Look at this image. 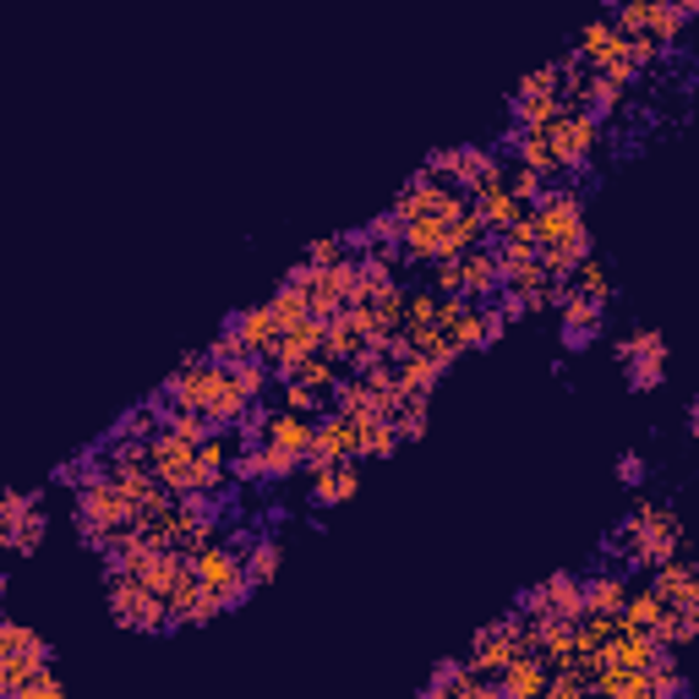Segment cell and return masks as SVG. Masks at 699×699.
<instances>
[{
    "instance_id": "40",
    "label": "cell",
    "mask_w": 699,
    "mask_h": 699,
    "mask_svg": "<svg viewBox=\"0 0 699 699\" xmlns=\"http://www.w3.org/2000/svg\"><path fill=\"white\" fill-rule=\"evenodd\" d=\"M247 356H252V350H247V339L236 334V323H230V328L208 345V361H214V367H236V361H247Z\"/></svg>"
},
{
    "instance_id": "17",
    "label": "cell",
    "mask_w": 699,
    "mask_h": 699,
    "mask_svg": "<svg viewBox=\"0 0 699 699\" xmlns=\"http://www.w3.org/2000/svg\"><path fill=\"white\" fill-rule=\"evenodd\" d=\"M590 252V225H579L574 236H563V241H547V247H536V258L547 263V274L553 280H568L574 274V263Z\"/></svg>"
},
{
    "instance_id": "36",
    "label": "cell",
    "mask_w": 699,
    "mask_h": 699,
    "mask_svg": "<svg viewBox=\"0 0 699 699\" xmlns=\"http://www.w3.org/2000/svg\"><path fill=\"white\" fill-rule=\"evenodd\" d=\"M323 328H328V317H312V312H306L295 328H284V345L301 350V356H317V350H323Z\"/></svg>"
},
{
    "instance_id": "20",
    "label": "cell",
    "mask_w": 699,
    "mask_h": 699,
    "mask_svg": "<svg viewBox=\"0 0 699 699\" xmlns=\"http://www.w3.org/2000/svg\"><path fill=\"white\" fill-rule=\"evenodd\" d=\"M579 596H585V612H618L629 585L623 574H596V579H579Z\"/></svg>"
},
{
    "instance_id": "4",
    "label": "cell",
    "mask_w": 699,
    "mask_h": 699,
    "mask_svg": "<svg viewBox=\"0 0 699 699\" xmlns=\"http://www.w3.org/2000/svg\"><path fill=\"white\" fill-rule=\"evenodd\" d=\"M547 142H553L558 175L563 170H585L590 153H596V142H601V116H590V110H563L558 121L547 127Z\"/></svg>"
},
{
    "instance_id": "2",
    "label": "cell",
    "mask_w": 699,
    "mask_h": 699,
    "mask_svg": "<svg viewBox=\"0 0 699 699\" xmlns=\"http://www.w3.org/2000/svg\"><path fill=\"white\" fill-rule=\"evenodd\" d=\"M148 470H153V481L170 487L175 498H181V492H203V481H197V443H186V437H175V432H164V426L148 437Z\"/></svg>"
},
{
    "instance_id": "33",
    "label": "cell",
    "mask_w": 699,
    "mask_h": 699,
    "mask_svg": "<svg viewBox=\"0 0 699 699\" xmlns=\"http://www.w3.org/2000/svg\"><path fill=\"white\" fill-rule=\"evenodd\" d=\"M372 312H378V328H383V334H400V328H405V290L389 280L378 295H372Z\"/></svg>"
},
{
    "instance_id": "42",
    "label": "cell",
    "mask_w": 699,
    "mask_h": 699,
    "mask_svg": "<svg viewBox=\"0 0 699 699\" xmlns=\"http://www.w3.org/2000/svg\"><path fill=\"white\" fill-rule=\"evenodd\" d=\"M258 454H263V476H269V481H284V476H295V470H301V454H290V448L258 443Z\"/></svg>"
},
{
    "instance_id": "21",
    "label": "cell",
    "mask_w": 699,
    "mask_h": 699,
    "mask_svg": "<svg viewBox=\"0 0 699 699\" xmlns=\"http://www.w3.org/2000/svg\"><path fill=\"white\" fill-rule=\"evenodd\" d=\"M400 448V432H394V421L389 416H372L356 426V454H367V459H389Z\"/></svg>"
},
{
    "instance_id": "18",
    "label": "cell",
    "mask_w": 699,
    "mask_h": 699,
    "mask_svg": "<svg viewBox=\"0 0 699 699\" xmlns=\"http://www.w3.org/2000/svg\"><path fill=\"white\" fill-rule=\"evenodd\" d=\"M236 334L247 339V350H252V356H269V350L280 345V323H274L269 301H263V306H247V312L236 317Z\"/></svg>"
},
{
    "instance_id": "25",
    "label": "cell",
    "mask_w": 699,
    "mask_h": 699,
    "mask_svg": "<svg viewBox=\"0 0 699 699\" xmlns=\"http://www.w3.org/2000/svg\"><path fill=\"white\" fill-rule=\"evenodd\" d=\"M225 372H230V383H236L252 405H258V400L269 394V383H274V372H269L263 356H247V361H236V367H225Z\"/></svg>"
},
{
    "instance_id": "28",
    "label": "cell",
    "mask_w": 699,
    "mask_h": 699,
    "mask_svg": "<svg viewBox=\"0 0 699 699\" xmlns=\"http://www.w3.org/2000/svg\"><path fill=\"white\" fill-rule=\"evenodd\" d=\"M295 378H301V383H306V389H312L323 405H328V394H334V383L345 378V367H339V361H328V356H306Z\"/></svg>"
},
{
    "instance_id": "46",
    "label": "cell",
    "mask_w": 699,
    "mask_h": 699,
    "mask_svg": "<svg viewBox=\"0 0 699 699\" xmlns=\"http://www.w3.org/2000/svg\"><path fill=\"white\" fill-rule=\"evenodd\" d=\"M345 258H350V241H345V236H328V241L306 247V263H312V269H334V263H345Z\"/></svg>"
},
{
    "instance_id": "10",
    "label": "cell",
    "mask_w": 699,
    "mask_h": 699,
    "mask_svg": "<svg viewBox=\"0 0 699 699\" xmlns=\"http://www.w3.org/2000/svg\"><path fill=\"white\" fill-rule=\"evenodd\" d=\"M547 678H553V667L531 651V656H514L492 684H498V695H509V699H542L547 695Z\"/></svg>"
},
{
    "instance_id": "34",
    "label": "cell",
    "mask_w": 699,
    "mask_h": 699,
    "mask_svg": "<svg viewBox=\"0 0 699 699\" xmlns=\"http://www.w3.org/2000/svg\"><path fill=\"white\" fill-rule=\"evenodd\" d=\"M426 411H432V394H405V405L389 416V421H394V432H400V443L426 432Z\"/></svg>"
},
{
    "instance_id": "37",
    "label": "cell",
    "mask_w": 699,
    "mask_h": 699,
    "mask_svg": "<svg viewBox=\"0 0 699 699\" xmlns=\"http://www.w3.org/2000/svg\"><path fill=\"white\" fill-rule=\"evenodd\" d=\"M39 542H44V514H39V503H28L22 509V520H17V536H11V553H39Z\"/></svg>"
},
{
    "instance_id": "11",
    "label": "cell",
    "mask_w": 699,
    "mask_h": 699,
    "mask_svg": "<svg viewBox=\"0 0 699 699\" xmlns=\"http://www.w3.org/2000/svg\"><path fill=\"white\" fill-rule=\"evenodd\" d=\"M459 274H465V295L481 306V301H492L503 280H498V252H492V241H481V247H470L465 258H459Z\"/></svg>"
},
{
    "instance_id": "32",
    "label": "cell",
    "mask_w": 699,
    "mask_h": 699,
    "mask_svg": "<svg viewBox=\"0 0 699 699\" xmlns=\"http://www.w3.org/2000/svg\"><path fill=\"white\" fill-rule=\"evenodd\" d=\"M448 339H454L459 350H481V345H487V312H481V306H465V312L448 323Z\"/></svg>"
},
{
    "instance_id": "35",
    "label": "cell",
    "mask_w": 699,
    "mask_h": 699,
    "mask_svg": "<svg viewBox=\"0 0 699 699\" xmlns=\"http://www.w3.org/2000/svg\"><path fill=\"white\" fill-rule=\"evenodd\" d=\"M514 116H520V127H553L563 116V99L558 94H547V99H520L514 94Z\"/></svg>"
},
{
    "instance_id": "38",
    "label": "cell",
    "mask_w": 699,
    "mask_h": 699,
    "mask_svg": "<svg viewBox=\"0 0 699 699\" xmlns=\"http://www.w3.org/2000/svg\"><path fill=\"white\" fill-rule=\"evenodd\" d=\"M405 328H437V290H405Z\"/></svg>"
},
{
    "instance_id": "31",
    "label": "cell",
    "mask_w": 699,
    "mask_h": 699,
    "mask_svg": "<svg viewBox=\"0 0 699 699\" xmlns=\"http://www.w3.org/2000/svg\"><path fill=\"white\" fill-rule=\"evenodd\" d=\"M695 634H699V612H695V607H667V618H662V629H656V640L678 651V645H689Z\"/></svg>"
},
{
    "instance_id": "27",
    "label": "cell",
    "mask_w": 699,
    "mask_h": 699,
    "mask_svg": "<svg viewBox=\"0 0 699 699\" xmlns=\"http://www.w3.org/2000/svg\"><path fill=\"white\" fill-rule=\"evenodd\" d=\"M361 350V334L345 323V317H328V328H323V350L317 356H328V361H339V367H350V356Z\"/></svg>"
},
{
    "instance_id": "7",
    "label": "cell",
    "mask_w": 699,
    "mask_h": 699,
    "mask_svg": "<svg viewBox=\"0 0 699 699\" xmlns=\"http://www.w3.org/2000/svg\"><path fill=\"white\" fill-rule=\"evenodd\" d=\"M514 656H531V651H520V618H498V623H487V629L470 640V667H476L481 678H498Z\"/></svg>"
},
{
    "instance_id": "49",
    "label": "cell",
    "mask_w": 699,
    "mask_h": 699,
    "mask_svg": "<svg viewBox=\"0 0 699 699\" xmlns=\"http://www.w3.org/2000/svg\"><path fill=\"white\" fill-rule=\"evenodd\" d=\"M225 476H236V481H258V476H263V454H258V443H247V448L225 465Z\"/></svg>"
},
{
    "instance_id": "14",
    "label": "cell",
    "mask_w": 699,
    "mask_h": 699,
    "mask_svg": "<svg viewBox=\"0 0 699 699\" xmlns=\"http://www.w3.org/2000/svg\"><path fill=\"white\" fill-rule=\"evenodd\" d=\"M443 230H448V225H437L432 214L405 219V230H400V258H405V263H437V258H443Z\"/></svg>"
},
{
    "instance_id": "43",
    "label": "cell",
    "mask_w": 699,
    "mask_h": 699,
    "mask_svg": "<svg viewBox=\"0 0 699 699\" xmlns=\"http://www.w3.org/2000/svg\"><path fill=\"white\" fill-rule=\"evenodd\" d=\"M44 640L28 629V623H11V618H0V656H11V651H39Z\"/></svg>"
},
{
    "instance_id": "6",
    "label": "cell",
    "mask_w": 699,
    "mask_h": 699,
    "mask_svg": "<svg viewBox=\"0 0 699 699\" xmlns=\"http://www.w3.org/2000/svg\"><path fill=\"white\" fill-rule=\"evenodd\" d=\"M612 350H618V361L629 367L634 389H656V383H662V372H667V339H662L656 328L623 334V339H618Z\"/></svg>"
},
{
    "instance_id": "29",
    "label": "cell",
    "mask_w": 699,
    "mask_h": 699,
    "mask_svg": "<svg viewBox=\"0 0 699 699\" xmlns=\"http://www.w3.org/2000/svg\"><path fill=\"white\" fill-rule=\"evenodd\" d=\"M542 596H547V612H558V618H579V612H585L579 579H568V574H553V579L542 585Z\"/></svg>"
},
{
    "instance_id": "19",
    "label": "cell",
    "mask_w": 699,
    "mask_h": 699,
    "mask_svg": "<svg viewBox=\"0 0 699 699\" xmlns=\"http://www.w3.org/2000/svg\"><path fill=\"white\" fill-rule=\"evenodd\" d=\"M662 618H667V601H662L656 590H634V596H623V607H618V623H623V629H645V634H656Z\"/></svg>"
},
{
    "instance_id": "16",
    "label": "cell",
    "mask_w": 699,
    "mask_h": 699,
    "mask_svg": "<svg viewBox=\"0 0 699 699\" xmlns=\"http://www.w3.org/2000/svg\"><path fill=\"white\" fill-rule=\"evenodd\" d=\"M651 590H656L667 607H699V579L684 558L656 563V585H651Z\"/></svg>"
},
{
    "instance_id": "15",
    "label": "cell",
    "mask_w": 699,
    "mask_h": 699,
    "mask_svg": "<svg viewBox=\"0 0 699 699\" xmlns=\"http://www.w3.org/2000/svg\"><path fill=\"white\" fill-rule=\"evenodd\" d=\"M312 426H317V416H301V411H280V416H263V432H258V443H274V448H290V454H301V459H306Z\"/></svg>"
},
{
    "instance_id": "12",
    "label": "cell",
    "mask_w": 699,
    "mask_h": 699,
    "mask_svg": "<svg viewBox=\"0 0 699 699\" xmlns=\"http://www.w3.org/2000/svg\"><path fill=\"white\" fill-rule=\"evenodd\" d=\"M623 50H629V33H623L612 17H596V22L579 28V50H574V55H579L585 66H601V61H612V55H623Z\"/></svg>"
},
{
    "instance_id": "44",
    "label": "cell",
    "mask_w": 699,
    "mask_h": 699,
    "mask_svg": "<svg viewBox=\"0 0 699 699\" xmlns=\"http://www.w3.org/2000/svg\"><path fill=\"white\" fill-rule=\"evenodd\" d=\"M426 269H432V290H437V295H465L459 258H437V263H426Z\"/></svg>"
},
{
    "instance_id": "39",
    "label": "cell",
    "mask_w": 699,
    "mask_h": 699,
    "mask_svg": "<svg viewBox=\"0 0 699 699\" xmlns=\"http://www.w3.org/2000/svg\"><path fill=\"white\" fill-rule=\"evenodd\" d=\"M503 181H509V192H514V197H525V203H536V197H542V186H547V175H536V170H531V164H520V159L503 170Z\"/></svg>"
},
{
    "instance_id": "13",
    "label": "cell",
    "mask_w": 699,
    "mask_h": 699,
    "mask_svg": "<svg viewBox=\"0 0 699 699\" xmlns=\"http://www.w3.org/2000/svg\"><path fill=\"white\" fill-rule=\"evenodd\" d=\"M356 492H361L356 459H334V465H317L312 470V503H350Z\"/></svg>"
},
{
    "instance_id": "22",
    "label": "cell",
    "mask_w": 699,
    "mask_h": 699,
    "mask_svg": "<svg viewBox=\"0 0 699 699\" xmlns=\"http://www.w3.org/2000/svg\"><path fill=\"white\" fill-rule=\"evenodd\" d=\"M568 284H574L579 295H590V301H601V306L612 301V269H607L601 258H590V252H585V258L574 263V274H568Z\"/></svg>"
},
{
    "instance_id": "50",
    "label": "cell",
    "mask_w": 699,
    "mask_h": 699,
    "mask_svg": "<svg viewBox=\"0 0 699 699\" xmlns=\"http://www.w3.org/2000/svg\"><path fill=\"white\" fill-rule=\"evenodd\" d=\"M400 230H405V219L383 214V219H372V225L361 230V247H367V241H394V247H400Z\"/></svg>"
},
{
    "instance_id": "45",
    "label": "cell",
    "mask_w": 699,
    "mask_h": 699,
    "mask_svg": "<svg viewBox=\"0 0 699 699\" xmlns=\"http://www.w3.org/2000/svg\"><path fill=\"white\" fill-rule=\"evenodd\" d=\"M547 94H558V61L536 66V72L520 83V99H547Z\"/></svg>"
},
{
    "instance_id": "48",
    "label": "cell",
    "mask_w": 699,
    "mask_h": 699,
    "mask_svg": "<svg viewBox=\"0 0 699 699\" xmlns=\"http://www.w3.org/2000/svg\"><path fill=\"white\" fill-rule=\"evenodd\" d=\"M17 695H22V699H55V695H61V678H55V673H50V662H44V667H33V673H28V684H22Z\"/></svg>"
},
{
    "instance_id": "41",
    "label": "cell",
    "mask_w": 699,
    "mask_h": 699,
    "mask_svg": "<svg viewBox=\"0 0 699 699\" xmlns=\"http://www.w3.org/2000/svg\"><path fill=\"white\" fill-rule=\"evenodd\" d=\"M28 503H39V498H33V492H6V498H0V547H6V553H11V536H17V520H22Z\"/></svg>"
},
{
    "instance_id": "3",
    "label": "cell",
    "mask_w": 699,
    "mask_h": 699,
    "mask_svg": "<svg viewBox=\"0 0 699 699\" xmlns=\"http://www.w3.org/2000/svg\"><path fill=\"white\" fill-rule=\"evenodd\" d=\"M110 612H116L121 629H142V634H164L170 629L164 596H153L138 574H110Z\"/></svg>"
},
{
    "instance_id": "5",
    "label": "cell",
    "mask_w": 699,
    "mask_h": 699,
    "mask_svg": "<svg viewBox=\"0 0 699 699\" xmlns=\"http://www.w3.org/2000/svg\"><path fill=\"white\" fill-rule=\"evenodd\" d=\"M531 225H536V247L574 236V230L585 225V203H579V192H568V186H542V197L531 203Z\"/></svg>"
},
{
    "instance_id": "24",
    "label": "cell",
    "mask_w": 699,
    "mask_h": 699,
    "mask_svg": "<svg viewBox=\"0 0 699 699\" xmlns=\"http://www.w3.org/2000/svg\"><path fill=\"white\" fill-rule=\"evenodd\" d=\"M684 28H689V17H684L673 0H651V22H645V33H651L662 50H673V44L684 39Z\"/></svg>"
},
{
    "instance_id": "30",
    "label": "cell",
    "mask_w": 699,
    "mask_h": 699,
    "mask_svg": "<svg viewBox=\"0 0 699 699\" xmlns=\"http://www.w3.org/2000/svg\"><path fill=\"white\" fill-rule=\"evenodd\" d=\"M269 312H274L280 334H284V328H295V323H301V317L312 312V306H306V290H301V284H290V280H284L280 290L269 295Z\"/></svg>"
},
{
    "instance_id": "51",
    "label": "cell",
    "mask_w": 699,
    "mask_h": 699,
    "mask_svg": "<svg viewBox=\"0 0 699 699\" xmlns=\"http://www.w3.org/2000/svg\"><path fill=\"white\" fill-rule=\"evenodd\" d=\"M618 476H623L629 487H640V481H645V459H640V454H623V465H618Z\"/></svg>"
},
{
    "instance_id": "8",
    "label": "cell",
    "mask_w": 699,
    "mask_h": 699,
    "mask_svg": "<svg viewBox=\"0 0 699 699\" xmlns=\"http://www.w3.org/2000/svg\"><path fill=\"white\" fill-rule=\"evenodd\" d=\"M470 208H476V219L487 225V236H503L520 214H531V203H525V197H514L503 175H498V181H487V186H476V192H470Z\"/></svg>"
},
{
    "instance_id": "52",
    "label": "cell",
    "mask_w": 699,
    "mask_h": 699,
    "mask_svg": "<svg viewBox=\"0 0 699 699\" xmlns=\"http://www.w3.org/2000/svg\"><path fill=\"white\" fill-rule=\"evenodd\" d=\"M0 601H6V574H0Z\"/></svg>"
},
{
    "instance_id": "47",
    "label": "cell",
    "mask_w": 699,
    "mask_h": 699,
    "mask_svg": "<svg viewBox=\"0 0 699 699\" xmlns=\"http://www.w3.org/2000/svg\"><path fill=\"white\" fill-rule=\"evenodd\" d=\"M280 400H284V411H301V416H317V394L301 383V378H284V389H280Z\"/></svg>"
},
{
    "instance_id": "1",
    "label": "cell",
    "mask_w": 699,
    "mask_h": 699,
    "mask_svg": "<svg viewBox=\"0 0 699 699\" xmlns=\"http://www.w3.org/2000/svg\"><path fill=\"white\" fill-rule=\"evenodd\" d=\"M192 574H197V585L230 612V607H241L258 585L247 579V558L236 553V547H225V542H208L197 558H192Z\"/></svg>"
},
{
    "instance_id": "26",
    "label": "cell",
    "mask_w": 699,
    "mask_h": 699,
    "mask_svg": "<svg viewBox=\"0 0 699 699\" xmlns=\"http://www.w3.org/2000/svg\"><path fill=\"white\" fill-rule=\"evenodd\" d=\"M437 378H443V372H437L421 350H416V356H405V361H394V383H400L405 394H432V389H437Z\"/></svg>"
},
{
    "instance_id": "23",
    "label": "cell",
    "mask_w": 699,
    "mask_h": 699,
    "mask_svg": "<svg viewBox=\"0 0 699 699\" xmlns=\"http://www.w3.org/2000/svg\"><path fill=\"white\" fill-rule=\"evenodd\" d=\"M241 558H247V579H252V585H274V579H280V563H284V547L274 536H258Z\"/></svg>"
},
{
    "instance_id": "9",
    "label": "cell",
    "mask_w": 699,
    "mask_h": 699,
    "mask_svg": "<svg viewBox=\"0 0 699 699\" xmlns=\"http://www.w3.org/2000/svg\"><path fill=\"white\" fill-rule=\"evenodd\" d=\"M334 459H356V421H345L339 411L312 426V443H306V459L301 465L317 470V465H334Z\"/></svg>"
}]
</instances>
